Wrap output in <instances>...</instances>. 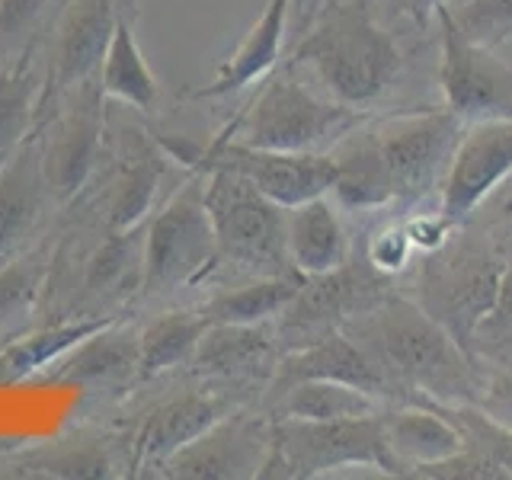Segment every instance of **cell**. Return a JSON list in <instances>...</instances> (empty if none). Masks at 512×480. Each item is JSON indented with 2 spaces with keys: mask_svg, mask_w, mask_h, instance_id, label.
Masks as SVG:
<instances>
[{
  "mask_svg": "<svg viewBox=\"0 0 512 480\" xmlns=\"http://www.w3.org/2000/svg\"><path fill=\"white\" fill-rule=\"evenodd\" d=\"M52 4L58 0H0V52L26 45Z\"/></svg>",
  "mask_w": 512,
  "mask_h": 480,
  "instance_id": "cell-37",
  "label": "cell"
},
{
  "mask_svg": "<svg viewBox=\"0 0 512 480\" xmlns=\"http://www.w3.org/2000/svg\"><path fill=\"white\" fill-rule=\"evenodd\" d=\"M461 132L464 125L445 106L394 109L365 122L391 208L404 205L416 212L439 202Z\"/></svg>",
  "mask_w": 512,
  "mask_h": 480,
  "instance_id": "cell-5",
  "label": "cell"
},
{
  "mask_svg": "<svg viewBox=\"0 0 512 480\" xmlns=\"http://www.w3.org/2000/svg\"><path fill=\"white\" fill-rule=\"evenodd\" d=\"M304 378L352 384V388L378 397L381 404H391V388H388V381H384V375L378 372V365L368 359L359 349V343L352 340V336H346L343 330L320 336V340L308 346L282 352L276 375L269 381V391H279L285 384L304 381Z\"/></svg>",
  "mask_w": 512,
  "mask_h": 480,
  "instance_id": "cell-17",
  "label": "cell"
},
{
  "mask_svg": "<svg viewBox=\"0 0 512 480\" xmlns=\"http://www.w3.org/2000/svg\"><path fill=\"white\" fill-rule=\"evenodd\" d=\"M439 410L461 429L464 445H471L480 455H487L496 468L503 471V477L512 480V429L490 420V416L484 410H477L474 404L439 407Z\"/></svg>",
  "mask_w": 512,
  "mask_h": 480,
  "instance_id": "cell-33",
  "label": "cell"
},
{
  "mask_svg": "<svg viewBox=\"0 0 512 480\" xmlns=\"http://www.w3.org/2000/svg\"><path fill=\"white\" fill-rule=\"evenodd\" d=\"M288 42V0H269L253 26L244 32L234 52L218 64L212 84L192 90L196 100H224V96L244 93L276 71V64Z\"/></svg>",
  "mask_w": 512,
  "mask_h": 480,
  "instance_id": "cell-19",
  "label": "cell"
},
{
  "mask_svg": "<svg viewBox=\"0 0 512 480\" xmlns=\"http://www.w3.org/2000/svg\"><path fill=\"white\" fill-rule=\"evenodd\" d=\"M160 151L167 160L196 173L228 170L240 180L256 186L266 199L282 208L301 205L308 199L327 196L336 180V164L330 154H295V151H269L253 144L215 135L208 144L189 138H160Z\"/></svg>",
  "mask_w": 512,
  "mask_h": 480,
  "instance_id": "cell-8",
  "label": "cell"
},
{
  "mask_svg": "<svg viewBox=\"0 0 512 480\" xmlns=\"http://www.w3.org/2000/svg\"><path fill=\"white\" fill-rule=\"evenodd\" d=\"M119 0H64V13L58 20V36L48 55V77L42 90L45 96L55 90L64 96L84 80L100 74V61L116 29Z\"/></svg>",
  "mask_w": 512,
  "mask_h": 480,
  "instance_id": "cell-16",
  "label": "cell"
},
{
  "mask_svg": "<svg viewBox=\"0 0 512 480\" xmlns=\"http://www.w3.org/2000/svg\"><path fill=\"white\" fill-rule=\"evenodd\" d=\"M365 119L372 116L330 100L292 64H285L282 71L263 80L250 103L218 135L269 151L330 154L333 144H340Z\"/></svg>",
  "mask_w": 512,
  "mask_h": 480,
  "instance_id": "cell-3",
  "label": "cell"
},
{
  "mask_svg": "<svg viewBox=\"0 0 512 480\" xmlns=\"http://www.w3.org/2000/svg\"><path fill=\"white\" fill-rule=\"evenodd\" d=\"M52 381L64 384H122L138 375V330L122 327L119 320H109L106 327L80 340L68 356H61L55 368L45 372Z\"/></svg>",
  "mask_w": 512,
  "mask_h": 480,
  "instance_id": "cell-23",
  "label": "cell"
},
{
  "mask_svg": "<svg viewBox=\"0 0 512 480\" xmlns=\"http://www.w3.org/2000/svg\"><path fill=\"white\" fill-rule=\"evenodd\" d=\"M317 7V0H288V39H298L304 26H308L311 13Z\"/></svg>",
  "mask_w": 512,
  "mask_h": 480,
  "instance_id": "cell-41",
  "label": "cell"
},
{
  "mask_svg": "<svg viewBox=\"0 0 512 480\" xmlns=\"http://www.w3.org/2000/svg\"><path fill=\"white\" fill-rule=\"evenodd\" d=\"M394 292H397L394 279L381 276V272L362 256V250H359V260L349 256L340 269L324 272V276H304L298 295L288 301V308L276 317L282 352L308 346L320 340V336L343 330L349 320L378 308V304Z\"/></svg>",
  "mask_w": 512,
  "mask_h": 480,
  "instance_id": "cell-11",
  "label": "cell"
},
{
  "mask_svg": "<svg viewBox=\"0 0 512 480\" xmlns=\"http://www.w3.org/2000/svg\"><path fill=\"white\" fill-rule=\"evenodd\" d=\"M208 320L199 308L192 311H167L154 317L148 327L138 333V378H157L170 368L192 362L196 346Z\"/></svg>",
  "mask_w": 512,
  "mask_h": 480,
  "instance_id": "cell-29",
  "label": "cell"
},
{
  "mask_svg": "<svg viewBox=\"0 0 512 480\" xmlns=\"http://www.w3.org/2000/svg\"><path fill=\"white\" fill-rule=\"evenodd\" d=\"M135 23H138V7L135 0H119V16H116V29H112L109 45L100 61V90L106 100L122 103L135 112H154L160 84L154 71L144 61V52L135 36Z\"/></svg>",
  "mask_w": 512,
  "mask_h": 480,
  "instance_id": "cell-21",
  "label": "cell"
},
{
  "mask_svg": "<svg viewBox=\"0 0 512 480\" xmlns=\"http://www.w3.org/2000/svg\"><path fill=\"white\" fill-rule=\"evenodd\" d=\"M285 250L288 263L301 276H324L349 260L352 237L346 228V212L330 192L285 208Z\"/></svg>",
  "mask_w": 512,
  "mask_h": 480,
  "instance_id": "cell-18",
  "label": "cell"
},
{
  "mask_svg": "<svg viewBox=\"0 0 512 480\" xmlns=\"http://www.w3.org/2000/svg\"><path fill=\"white\" fill-rule=\"evenodd\" d=\"M381 426L384 439L394 458L410 477L416 468L436 464L448 455L464 448L461 429L448 420L439 407H420V404H384L381 407Z\"/></svg>",
  "mask_w": 512,
  "mask_h": 480,
  "instance_id": "cell-22",
  "label": "cell"
},
{
  "mask_svg": "<svg viewBox=\"0 0 512 480\" xmlns=\"http://www.w3.org/2000/svg\"><path fill=\"white\" fill-rule=\"evenodd\" d=\"M362 256L381 272V276H391V279H397L400 272L410 269L413 244H410L404 215H397L391 221H378L365 237Z\"/></svg>",
  "mask_w": 512,
  "mask_h": 480,
  "instance_id": "cell-36",
  "label": "cell"
},
{
  "mask_svg": "<svg viewBox=\"0 0 512 480\" xmlns=\"http://www.w3.org/2000/svg\"><path fill=\"white\" fill-rule=\"evenodd\" d=\"M160 176H164V164L151 154L135 157V164L125 167L122 180L116 186V196H112V205H109V228L112 231H132L148 218Z\"/></svg>",
  "mask_w": 512,
  "mask_h": 480,
  "instance_id": "cell-31",
  "label": "cell"
},
{
  "mask_svg": "<svg viewBox=\"0 0 512 480\" xmlns=\"http://www.w3.org/2000/svg\"><path fill=\"white\" fill-rule=\"evenodd\" d=\"M116 317H87V320H68V324H55L36 333H26L20 340L7 343L0 349V384H16L26 378L45 375L61 356L87 340L90 333L106 327Z\"/></svg>",
  "mask_w": 512,
  "mask_h": 480,
  "instance_id": "cell-28",
  "label": "cell"
},
{
  "mask_svg": "<svg viewBox=\"0 0 512 480\" xmlns=\"http://www.w3.org/2000/svg\"><path fill=\"white\" fill-rule=\"evenodd\" d=\"M269 452V416L231 410L196 442L164 461L170 477H260Z\"/></svg>",
  "mask_w": 512,
  "mask_h": 480,
  "instance_id": "cell-14",
  "label": "cell"
},
{
  "mask_svg": "<svg viewBox=\"0 0 512 480\" xmlns=\"http://www.w3.org/2000/svg\"><path fill=\"white\" fill-rule=\"evenodd\" d=\"M493 199V208L496 215H500V221H506L512 228V183L506 186V192H500V196H490Z\"/></svg>",
  "mask_w": 512,
  "mask_h": 480,
  "instance_id": "cell-42",
  "label": "cell"
},
{
  "mask_svg": "<svg viewBox=\"0 0 512 480\" xmlns=\"http://www.w3.org/2000/svg\"><path fill=\"white\" fill-rule=\"evenodd\" d=\"M439 4H445V0H375V7L384 20L391 26L413 29L416 36L432 29V16H436Z\"/></svg>",
  "mask_w": 512,
  "mask_h": 480,
  "instance_id": "cell-40",
  "label": "cell"
},
{
  "mask_svg": "<svg viewBox=\"0 0 512 480\" xmlns=\"http://www.w3.org/2000/svg\"><path fill=\"white\" fill-rule=\"evenodd\" d=\"M282 359L276 320L266 324H208L196 346V372L234 384V388H266Z\"/></svg>",
  "mask_w": 512,
  "mask_h": 480,
  "instance_id": "cell-15",
  "label": "cell"
},
{
  "mask_svg": "<svg viewBox=\"0 0 512 480\" xmlns=\"http://www.w3.org/2000/svg\"><path fill=\"white\" fill-rule=\"evenodd\" d=\"M471 352L480 365L512 372V263L503 272L496 304L490 308V314L480 320V327L474 333Z\"/></svg>",
  "mask_w": 512,
  "mask_h": 480,
  "instance_id": "cell-32",
  "label": "cell"
},
{
  "mask_svg": "<svg viewBox=\"0 0 512 480\" xmlns=\"http://www.w3.org/2000/svg\"><path fill=\"white\" fill-rule=\"evenodd\" d=\"M218 269V240L205 208V176L196 173L157 208L144 228V279L148 295L205 282Z\"/></svg>",
  "mask_w": 512,
  "mask_h": 480,
  "instance_id": "cell-9",
  "label": "cell"
},
{
  "mask_svg": "<svg viewBox=\"0 0 512 480\" xmlns=\"http://www.w3.org/2000/svg\"><path fill=\"white\" fill-rule=\"evenodd\" d=\"M292 68L330 100L381 116L407 77V52L375 0H317Z\"/></svg>",
  "mask_w": 512,
  "mask_h": 480,
  "instance_id": "cell-1",
  "label": "cell"
},
{
  "mask_svg": "<svg viewBox=\"0 0 512 480\" xmlns=\"http://www.w3.org/2000/svg\"><path fill=\"white\" fill-rule=\"evenodd\" d=\"M205 208L218 240V266L244 279L295 272L285 250V208L228 170H208Z\"/></svg>",
  "mask_w": 512,
  "mask_h": 480,
  "instance_id": "cell-7",
  "label": "cell"
},
{
  "mask_svg": "<svg viewBox=\"0 0 512 480\" xmlns=\"http://www.w3.org/2000/svg\"><path fill=\"white\" fill-rule=\"evenodd\" d=\"M343 468H375L378 474L404 477V468L384 439L381 413L352 420L269 416V452L260 477L314 480Z\"/></svg>",
  "mask_w": 512,
  "mask_h": 480,
  "instance_id": "cell-6",
  "label": "cell"
},
{
  "mask_svg": "<svg viewBox=\"0 0 512 480\" xmlns=\"http://www.w3.org/2000/svg\"><path fill=\"white\" fill-rule=\"evenodd\" d=\"M512 176V119H487L464 125L448 164L436 208L464 228L474 212Z\"/></svg>",
  "mask_w": 512,
  "mask_h": 480,
  "instance_id": "cell-13",
  "label": "cell"
},
{
  "mask_svg": "<svg viewBox=\"0 0 512 480\" xmlns=\"http://www.w3.org/2000/svg\"><path fill=\"white\" fill-rule=\"evenodd\" d=\"M42 279H45V263L39 256L16 260L0 272V330L13 327L16 320L32 311V304H36L42 292Z\"/></svg>",
  "mask_w": 512,
  "mask_h": 480,
  "instance_id": "cell-35",
  "label": "cell"
},
{
  "mask_svg": "<svg viewBox=\"0 0 512 480\" xmlns=\"http://www.w3.org/2000/svg\"><path fill=\"white\" fill-rule=\"evenodd\" d=\"M343 333L378 365L391 404L464 407L477 400L484 365L413 298L394 292L378 308L349 320Z\"/></svg>",
  "mask_w": 512,
  "mask_h": 480,
  "instance_id": "cell-2",
  "label": "cell"
},
{
  "mask_svg": "<svg viewBox=\"0 0 512 480\" xmlns=\"http://www.w3.org/2000/svg\"><path fill=\"white\" fill-rule=\"evenodd\" d=\"M509 263L503 240L471 234V224H464L445 247L423 253V263L413 272V301L471 352L474 333L496 304Z\"/></svg>",
  "mask_w": 512,
  "mask_h": 480,
  "instance_id": "cell-4",
  "label": "cell"
},
{
  "mask_svg": "<svg viewBox=\"0 0 512 480\" xmlns=\"http://www.w3.org/2000/svg\"><path fill=\"white\" fill-rule=\"evenodd\" d=\"M410 477H426V480H506L503 471L471 445H464L461 452L448 455V458H442L436 464L416 468Z\"/></svg>",
  "mask_w": 512,
  "mask_h": 480,
  "instance_id": "cell-38",
  "label": "cell"
},
{
  "mask_svg": "<svg viewBox=\"0 0 512 480\" xmlns=\"http://www.w3.org/2000/svg\"><path fill=\"white\" fill-rule=\"evenodd\" d=\"M42 90L45 84L36 68V48L26 45V52L0 71V170L29 141L42 109Z\"/></svg>",
  "mask_w": 512,
  "mask_h": 480,
  "instance_id": "cell-25",
  "label": "cell"
},
{
  "mask_svg": "<svg viewBox=\"0 0 512 480\" xmlns=\"http://www.w3.org/2000/svg\"><path fill=\"white\" fill-rule=\"evenodd\" d=\"M234 410L228 394L218 391H186L180 397H170L164 404H157L138 429V458L164 464L180 448L196 442L202 432L212 429L221 416Z\"/></svg>",
  "mask_w": 512,
  "mask_h": 480,
  "instance_id": "cell-20",
  "label": "cell"
},
{
  "mask_svg": "<svg viewBox=\"0 0 512 480\" xmlns=\"http://www.w3.org/2000/svg\"><path fill=\"white\" fill-rule=\"evenodd\" d=\"M141 276H144V237H135V228L112 231V237L87 263V288L93 295H106V298L125 295L128 282L141 285Z\"/></svg>",
  "mask_w": 512,
  "mask_h": 480,
  "instance_id": "cell-30",
  "label": "cell"
},
{
  "mask_svg": "<svg viewBox=\"0 0 512 480\" xmlns=\"http://www.w3.org/2000/svg\"><path fill=\"white\" fill-rule=\"evenodd\" d=\"M474 407L484 410L500 426L512 429V372L484 365V381H480Z\"/></svg>",
  "mask_w": 512,
  "mask_h": 480,
  "instance_id": "cell-39",
  "label": "cell"
},
{
  "mask_svg": "<svg viewBox=\"0 0 512 480\" xmlns=\"http://www.w3.org/2000/svg\"><path fill=\"white\" fill-rule=\"evenodd\" d=\"M381 400L365 394L352 384L304 378L272 391V416H292V420H352V416L381 413Z\"/></svg>",
  "mask_w": 512,
  "mask_h": 480,
  "instance_id": "cell-27",
  "label": "cell"
},
{
  "mask_svg": "<svg viewBox=\"0 0 512 480\" xmlns=\"http://www.w3.org/2000/svg\"><path fill=\"white\" fill-rule=\"evenodd\" d=\"M301 282V272L244 279L234 288H218L212 298L199 304V311L208 324H266V320H276L288 308V301L298 295Z\"/></svg>",
  "mask_w": 512,
  "mask_h": 480,
  "instance_id": "cell-26",
  "label": "cell"
},
{
  "mask_svg": "<svg viewBox=\"0 0 512 480\" xmlns=\"http://www.w3.org/2000/svg\"><path fill=\"white\" fill-rule=\"evenodd\" d=\"M432 23H436L439 42L436 87L442 106L461 125L512 119V68L503 58H496V48L464 36L448 4L436 7Z\"/></svg>",
  "mask_w": 512,
  "mask_h": 480,
  "instance_id": "cell-10",
  "label": "cell"
},
{
  "mask_svg": "<svg viewBox=\"0 0 512 480\" xmlns=\"http://www.w3.org/2000/svg\"><path fill=\"white\" fill-rule=\"evenodd\" d=\"M45 202H52V192L45 186L39 138L29 135L16 157L0 170V256L23 244Z\"/></svg>",
  "mask_w": 512,
  "mask_h": 480,
  "instance_id": "cell-24",
  "label": "cell"
},
{
  "mask_svg": "<svg viewBox=\"0 0 512 480\" xmlns=\"http://www.w3.org/2000/svg\"><path fill=\"white\" fill-rule=\"evenodd\" d=\"M64 96H68V106L58 112L55 122L48 125V135L39 141L45 186L52 192V202L61 205L87 186L106 135V96L100 90V80H84Z\"/></svg>",
  "mask_w": 512,
  "mask_h": 480,
  "instance_id": "cell-12",
  "label": "cell"
},
{
  "mask_svg": "<svg viewBox=\"0 0 512 480\" xmlns=\"http://www.w3.org/2000/svg\"><path fill=\"white\" fill-rule=\"evenodd\" d=\"M471 42L500 48L512 39V0H445Z\"/></svg>",
  "mask_w": 512,
  "mask_h": 480,
  "instance_id": "cell-34",
  "label": "cell"
}]
</instances>
